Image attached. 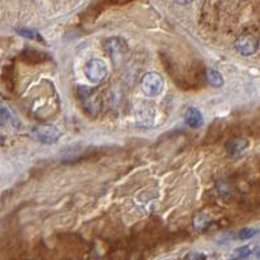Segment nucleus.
<instances>
[{
	"label": "nucleus",
	"mask_w": 260,
	"mask_h": 260,
	"mask_svg": "<svg viewBox=\"0 0 260 260\" xmlns=\"http://www.w3.org/2000/svg\"><path fill=\"white\" fill-rule=\"evenodd\" d=\"M249 146V142L243 138H234L226 143V152L231 157H237Z\"/></svg>",
	"instance_id": "nucleus-5"
},
{
	"label": "nucleus",
	"mask_w": 260,
	"mask_h": 260,
	"mask_svg": "<svg viewBox=\"0 0 260 260\" xmlns=\"http://www.w3.org/2000/svg\"><path fill=\"white\" fill-rule=\"evenodd\" d=\"M184 122L192 128H198L203 124V115L195 107H190L184 114Z\"/></svg>",
	"instance_id": "nucleus-6"
},
{
	"label": "nucleus",
	"mask_w": 260,
	"mask_h": 260,
	"mask_svg": "<svg viewBox=\"0 0 260 260\" xmlns=\"http://www.w3.org/2000/svg\"><path fill=\"white\" fill-rule=\"evenodd\" d=\"M8 124L15 126V124H17V119L7 106L0 105V127L8 126Z\"/></svg>",
	"instance_id": "nucleus-7"
},
{
	"label": "nucleus",
	"mask_w": 260,
	"mask_h": 260,
	"mask_svg": "<svg viewBox=\"0 0 260 260\" xmlns=\"http://www.w3.org/2000/svg\"><path fill=\"white\" fill-rule=\"evenodd\" d=\"M208 224H209V220H208L203 213L198 214V216L194 218V225H195V228L198 230H204L208 226Z\"/></svg>",
	"instance_id": "nucleus-10"
},
{
	"label": "nucleus",
	"mask_w": 260,
	"mask_h": 260,
	"mask_svg": "<svg viewBox=\"0 0 260 260\" xmlns=\"http://www.w3.org/2000/svg\"><path fill=\"white\" fill-rule=\"evenodd\" d=\"M205 79H207L208 84L214 87V88H220L224 85V77L220 72H218L217 69L209 68L207 69V72H205Z\"/></svg>",
	"instance_id": "nucleus-8"
},
{
	"label": "nucleus",
	"mask_w": 260,
	"mask_h": 260,
	"mask_svg": "<svg viewBox=\"0 0 260 260\" xmlns=\"http://www.w3.org/2000/svg\"><path fill=\"white\" fill-rule=\"evenodd\" d=\"M234 47H235V50L239 54H242V55L250 57V55H254V54L258 51V49H259V42H258V39L255 38L254 35L243 34L235 39Z\"/></svg>",
	"instance_id": "nucleus-4"
},
{
	"label": "nucleus",
	"mask_w": 260,
	"mask_h": 260,
	"mask_svg": "<svg viewBox=\"0 0 260 260\" xmlns=\"http://www.w3.org/2000/svg\"><path fill=\"white\" fill-rule=\"evenodd\" d=\"M255 234H257V230L255 229H253V228H245V229L239 230L237 237L239 238V239H250V238H253Z\"/></svg>",
	"instance_id": "nucleus-11"
},
{
	"label": "nucleus",
	"mask_w": 260,
	"mask_h": 260,
	"mask_svg": "<svg viewBox=\"0 0 260 260\" xmlns=\"http://www.w3.org/2000/svg\"><path fill=\"white\" fill-rule=\"evenodd\" d=\"M140 85H142L143 92L145 93L146 96L156 97L162 93V89H164V79L161 77L160 73L148 72L143 76L142 81H140Z\"/></svg>",
	"instance_id": "nucleus-2"
},
{
	"label": "nucleus",
	"mask_w": 260,
	"mask_h": 260,
	"mask_svg": "<svg viewBox=\"0 0 260 260\" xmlns=\"http://www.w3.org/2000/svg\"><path fill=\"white\" fill-rule=\"evenodd\" d=\"M109 75L107 64L102 59H92L85 67V76L93 84H100Z\"/></svg>",
	"instance_id": "nucleus-1"
},
{
	"label": "nucleus",
	"mask_w": 260,
	"mask_h": 260,
	"mask_svg": "<svg viewBox=\"0 0 260 260\" xmlns=\"http://www.w3.org/2000/svg\"><path fill=\"white\" fill-rule=\"evenodd\" d=\"M186 260H205V257H204L203 254L192 253V254H190V255H187Z\"/></svg>",
	"instance_id": "nucleus-12"
},
{
	"label": "nucleus",
	"mask_w": 260,
	"mask_h": 260,
	"mask_svg": "<svg viewBox=\"0 0 260 260\" xmlns=\"http://www.w3.org/2000/svg\"><path fill=\"white\" fill-rule=\"evenodd\" d=\"M254 251L253 246H243V247H238L237 250H234V257L242 258V259H247Z\"/></svg>",
	"instance_id": "nucleus-9"
},
{
	"label": "nucleus",
	"mask_w": 260,
	"mask_h": 260,
	"mask_svg": "<svg viewBox=\"0 0 260 260\" xmlns=\"http://www.w3.org/2000/svg\"><path fill=\"white\" fill-rule=\"evenodd\" d=\"M31 134L38 142L43 144H54L60 139V131L53 124H41L33 128Z\"/></svg>",
	"instance_id": "nucleus-3"
},
{
	"label": "nucleus",
	"mask_w": 260,
	"mask_h": 260,
	"mask_svg": "<svg viewBox=\"0 0 260 260\" xmlns=\"http://www.w3.org/2000/svg\"><path fill=\"white\" fill-rule=\"evenodd\" d=\"M174 1L178 4H182V5H186V4H190L191 1H194V0H174Z\"/></svg>",
	"instance_id": "nucleus-13"
},
{
	"label": "nucleus",
	"mask_w": 260,
	"mask_h": 260,
	"mask_svg": "<svg viewBox=\"0 0 260 260\" xmlns=\"http://www.w3.org/2000/svg\"><path fill=\"white\" fill-rule=\"evenodd\" d=\"M3 136H1V135H0V144H1V143H3Z\"/></svg>",
	"instance_id": "nucleus-15"
},
{
	"label": "nucleus",
	"mask_w": 260,
	"mask_h": 260,
	"mask_svg": "<svg viewBox=\"0 0 260 260\" xmlns=\"http://www.w3.org/2000/svg\"><path fill=\"white\" fill-rule=\"evenodd\" d=\"M25 260H30V259H25Z\"/></svg>",
	"instance_id": "nucleus-16"
},
{
	"label": "nucleus",
	"mask_w": 260,
	"mask_h": 260,
	"mask_svg": "<svg viewBox=\"0 0 260 260\" xmlns=\"http://www.w3.org/2000/svg\"><path fill=\"white\" fill-rule=\"evenodd\" d=\"M230 260H246V259H242V258H233V259Z\"/></svg>",
	"instance_id": "nucleus-14"
}]
</instances>
